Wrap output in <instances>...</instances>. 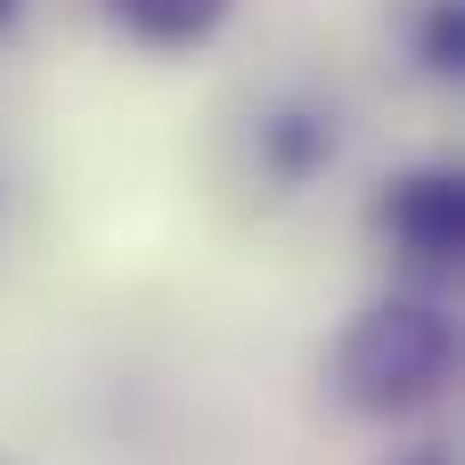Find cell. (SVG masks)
<instances>
[{"mask_svg":"<svg viewBox=\"0 0 465 465\" xmlns=\"http://www.w3.org/2000/svg\"><path fill=\"white\" fill-rule=\"evenodd\" d=\"M458 376V327L441 302H417V294H392V302H368L335 360H327V384L351 417L368 425H392V417H417L450 392Z\"/></svg>","mask_w":465,"mask_h":465,"instance_id":"1","label":"cell"},{"mask_svg":"<svg viewBox=\"0 0 465 465\" xmlns=\"http://www.w3.org/2000/svg\"><path fill=\"white\" fill-rule=\"evenodd\" d=\"M376 221H384V237H392L409 262L450 270V262L465 253V180L450 172V163H417V172L384 180Z\"/></svg>","mask_w":465,"mask_h":465,"instance_id":"2","label":"cell"},{"mask_svg":"<svg viewBox=\"0 0 465 465\" xmlns=\"http://www.w3.org/2000/svg\"><path fill=\"white\" fill-rule=\"evenodd\" d=\"M229 8L237 0H106V16L131 41H147V49H196V41H213L229 25Z\"/></svg>","mask_w":465,"mask_h":465,"instance_id":"3","label":"cell"},{"mask_svg":"<svg viewBox=\"0 0 465 465\" xmlns=\"http://www.w3.org/2000/svg\"><path fill=\"white\" fill-rule=\"evenodd\" d=\"M425 65L433 74H458L465 65V8L458 0H433L425 8Z\"/></svg>","mask_w":465,"mask_h":465,"instance_id":"4","label":"cell"},{"mask_svg":"<svg viewBox=\"0 0 465 465\" xmlns=\"http://www.w3.org/2000/svg\"><path fill=\"white\" fill-rule=\"evenodd\" d=\"M392 465H450V450H441V441H425V450H409V458H392Z\"/></svg>","mask_w":465,"mask_h":465,"instance_id":"5","label":"cell"},{"mask_svg":"<svg viewBox=\"0 0 465 465\" xmlns=\"http://www.w3.org/2000/svg\"><path fill=\"white\" fill-rule=\"evenodd\" d=\"M16 8H25V0H0V33H8V25H16Z\"/></svg>","mask_w":465,"mask_h":465,"instance_id":"6","label":"cell"}]
</instances>
